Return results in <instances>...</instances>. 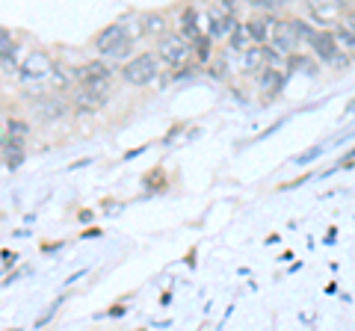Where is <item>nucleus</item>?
Listing matches in <instances>:
<instances>
[{
    "mask_svg": "<svg viewBox=\"0 0 355 331\" xmlns=\"http://www.w3.org/2000/svg\"><path fill=\"white\" fill-rule=\"evenodd\" d=\"M95 48L101 51L104 57H128L130 48H133V39L121 24H113L95 36Z\"/></svg>",
    "mask_w": 355,
    "mask_h": 331,
    "instance_id": "1",
    "label": "nucleus"
},
{
    "mask_svg": "<svg viewBox=\"0 0 355 331\" xmlns=\"http://www.w3.org/2000/svg\"><path fill=\"white\" fill-rule=\"evenodd\" d=\"M121 77H125L128 83H133V86L151 83L154 77H157V57H154V53H137L130 62H125Z\"/></svg>",
    "mask_w": 355,
    "mask_h": 331,
    "instance_id": "2",
    "label": "nucleus"
},
{
    "mask_svg": "<svg viewBox=\"0 0 355 331\" xmlns=\"http://www.w3.org/2000/svg\"><path fill=\"white\" fill-rule=\"evenodd\" d=\"M110 98V83H83V89L74 95V107L80 113H95Z\"/></svg>",
    "mask_w": 355,
    "mask_h": 331,
    "instance_id": "3",
    "label": "nucleus"
},
{
    "mask_svg": "<svg viewBox=\"0 0 355 331\" xmlns=\"http://www.w3.org/2000/svg\"><path fill=\"white\" fill-rule=\"evenodd\" d=\"M190 42L184 36H178V33H169V36L160 39V60H166L169 65H181L190 60Z\"/></svg>",
    "mask_w": 355,
    "mask_h": 331,
    "instance_id": "4",
    "label": "nucleus"
},
{
    "mask_svg": "<svg viewBox=\"0 0 355 331\" xmlns=\"http://www.w3.org/2000/svg\"><path fill=\"white\" fill-rule=\"evenodd\" d=\"M48 74H53V65H51V60L44 57V53H30L27 57V62H24V69H21V80L24 83H42Z\"/></svg>",
    "mask_w": 355,
    "mask_h": 331,
    "instance_id": "5",
    "label": "nucleus"
},
{
    "mask_svg": "<svg viewBox=\"0 0 355 331\" xmlns=\"http://www.w3.org/2000/svg\"><path fill=\"white\" fill-rule=\"evenodd\" d=\"M311 48H314V53H317L320 60L340 62V57H338V42H335V36H331V30H314Z\"/></svg>",
    "mask_w": 355,
    "mask_h": 331,
    "instance_id": "6",
    "label": "nucleus"
},
{
    "mask_svg": "<svg viewBox=\"0 0 355 331\" xmlns=\"http://www.w3.org/2000/svg\"><path fill=\"white\" fill-rule=\"evenodd\" d=\"M272 48L284 53V57H291V53L299 48V39H296V33L291 27V21H284V24H275L272 27Z\"/></svg>",
    "mask_w": 355,
    "mask_h": 331,
    "instance_id": "7",
    "label": "nucleus"
},
{
    "mask_svg": "<svg viewBox=\"0 0 355 331\" xmlns=\"http://www.w3.org/2000/svg\"><path fill=\"white\" fill-rule=\"evenodd\" d=\"M77 77L83 83H110V65H104L101 60L83 62V69H77Z\"/></svg>",
    "mask_w": 355,
    "mask_h": 331,
    "instance_id": "8",
    "label": "nucleus"
},
{
    "mask_svg": "<svg viewBox=\"0 0 355 331\" xmlns=\"http://www.w3.org/2000/svg\"><path fill=\"white\" fill-rule=\"evenodd\" d=\"M308 9L320 24H331V21H338L343 15V3H335V0L331 3H308Z\"/></svg>",
    "mask_w": 355,
    "mask_h": 331,
    "instance_id": "9",
    "label": "nucleus"
},
{
    "mask_svg": "<svg viewBox=\"0 0 355 331\" xmlns=\"http://www.w3.org/2000/svg\"><path fill=\"white\" fill-rule=\"evenodd\" d=\"M0 145H3V154H6V166H9V169H18V166L24 163V142H21V139L6 136L3 142H0Z\"/></svg>",
    "mask_w": 355,
    "mask_h": 331,
    "instance_id": "10",
    "label": "nucleus"
},
{
    "mask_svg": "<svg viewBox=\"0 0 355 331\" xmlns=\"http://www.w3.org/2000/svg\"><path fill=\"white\" fill-rule=\"evenodd\" d=\"M249 42H252V36H249L246 24H237L234 33H231V48L234 51H249Z\"/></svg>",
    "mask_w": 355,
    "mask_h": 331,
    "instance_id": "11",
    "label": "nucleus"
},
{
    "mask_svg": "<svg viewBox=\"0 0 355 331\" xmlns=\"http://www.w3.org/2000/svg\"><path fill=\"white\" fill-rule=\"evenodd\" d=\"M266 27H275V21H249V24H246L249 36H252L254 42H263L266 36H270V30H266Z\"/></svg>",
    "mask_w": 355,
    "mask_h": 331,
    "instance_id": "12",
    "label": "nucleus"
},
{
    "mask_svg": "<svg viewBox=\"0 0 355 331\" xmlns=\"http://www.w3.org/2000/svg\"><path fill=\"white\" fill-rule=\"evenodd\" d=\"M6 134L12 139H24L30 134V125H27V121H21V118H9L6 121Z\"/></svg>",
    "mask_w": 355,
    "mask_h": 331,
    "instance_id": "13",
    "label": "nucleus"
},
{
    "mask_svg": "<svg viewBox=\"0 0 355 331\" xmlns=\"http://www.w3.org/2000/svg\"><path fill=\"white\" fill-rule=\"evenodd\" d=\"M15 51V42H12V33H9L6 27H0V57L9 60Z\"/></svg>",
    "mask_w": 355,
    "mask_h": 331,
    "instance_id": "14",
    "label": "nucleus"
},
{
    "mask_svg": "<svg viewBox=\"0 0 355 331\" xmlns=\"http://www.w3.org/2000/svg\"><path fill=\"white\" fill-rule=\"evenodd\" d=\"M266 62V51L263 48H252L249 53H246V69H261V65Z\"/></svg>",
    "mask_w": 355,
    "mask_h": 331,
    "instance_id": "15",
    "label": "nucleus"
},
{
    "mask_svg": "<svg viewBox=\"0 0 355 331\" xmlns=\"http://www.w3.org/2000/svg\"><path fill=\"white\" fill-rule=\"evenodd\" d=\"M263 74H266V77H263V89H266V92H270V89L275 92V89H279V86L284 83V74H279V71H263Z\"/></svg>",
    "mask_w": 355,
    "mask_h": 331,
    "instance_id": "16",
    "label": "nucleus"
},
{
    "mask_svg": "<svg viewBox=\"0 0 355 331\" xmlns=\"http://www.w3.org/2000/svg\"><path fill=\"white\" fill-rule=\"evenodd\" d=\"M142 24H146V33H163L166 21H163V15H146L142 18Z\"/></svg>",
    "mask_w": 355,
    "mask_h": 331,
    "instance_id": "17",
    "label": "nucleus"
},
{
    "mask_svg": "<svg viewBox=\"0 0 355 331\" xmlns=\"http://www.w3.org/2000/svg\"><path fill=\"white\" fill-rule=\"evenodd\" d=\"M196 57L198 60H207L210 57V39L207 36H198L196 39Z\"/></svg>",
    "mask_w": 355,
    "mask_h": 331,
    "instance_id": "18",
    "label": "nucleus"
},
{
    "mask_svg": "<svg viewBox=\"0 0 355 331\" xmlns=\"http://www.w3.org/2000/svg\"><path fill=\"white\" fill-rule=\"evenodd\" d=\"M320 151H323V148H320V145H317V148H311V151H305V154H299V157H296V163H299V166H302V163H308V160H314V157H317V154H320Z\"/></svg>",
    "mask_w": 355,
    "mask_h": 331,
    "instance_id": "19",
    "label": "nucleus"
},
{
    "mask_svg": "<svg viewBox=\"0 0 355 331\" xmlns=\"http://www.w3.org/2000/svg\"><path fill=\"white\" fill-rule=\"evenodd\" d=\"M343 27H347L352 36H355V9H352V12H347V21H343Z\"/></svg>",
    "mask_w": 355,
    "mask_h": 331,
    "instance_id": "20",
    "label": "nucleus"
}]
</instances>
